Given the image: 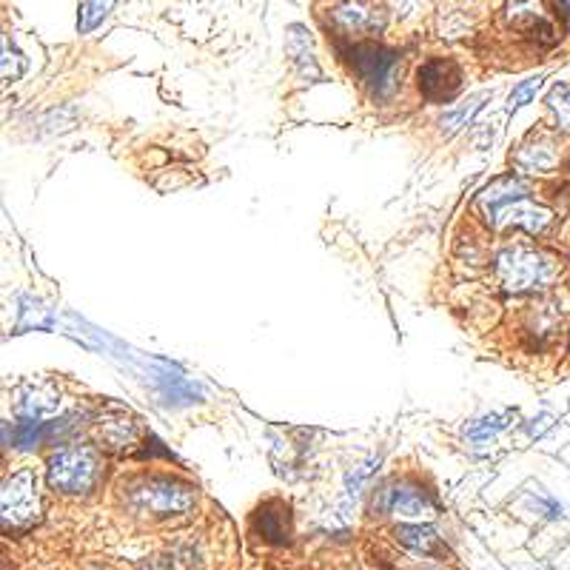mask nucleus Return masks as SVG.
<instances>
[{"label": "nucleus", "mask_w": 570, "mask_h": 570, "mask_svg": "<svg viewBox=\"0 0 570 570\" xmlns=\"http://www.w3.org/2000/svg\"><path fill=\"white\" fill-rule=\"evenodd\" d=\"M476 211L494 231L522 229L528 234H545L557 214L548 205L530 198V189L519 177H496L476 194Z\"/></svg>", "instance_id": "1"}, {"label": "nucleus", "mask_w": 570, "mask_h": 570, "mask_svg": "<svg viewBox=\"0 0 570 570\" xmlns=\"http://www.w3.org/2000/svg\"><path fill=\"white\" fill-rule=\"evenodd\" d=\"M494 272L508 294H537L562 277V260L537 245L514 243L496 254Z\"/></svg>", "instance_id": "2"}, {"label": "nucleus", "mask_w": 570, "mask_h": 570, "mask_svg": "<svg viewBox=\"0 0 570 570\" xmlns=\"http://www.w3.org/2000/svg\"><path fill=\"white\" fill-rule=\"evenodd\" d=\"M123 490L137 514H149L157 519L189 514L198 503V490L175 476H137L135 483L123 485Z\"/></svg>", "instance_id": "3"}, {"label": "nucleus", "mask_w": 570, "mask_h": 570, "mask_svg": "<svg viewBox=\"0 0 570 570\" xmlns=\"http://www.w3.org/2000/svg\"><path fill=\"white\" fill-rule=\"evenodd\" d=\"M103 460L92 445H63L49 456V485L63 496H86L97 488Z\"/></svg>", "instance_id": "4"}, {"label": "nucleus", "mask_w": 570, "mask_h": 570, "mask_svg": "<svg viewBox=\"0 0 570 570\" xmlns=\"http://www.w3.org/2000/svg\"><path fill=\"white\" fill-rule=\"evenodd\" d=\"M342 55L351 63L353 75L366 83V88L377 97V101H388V97L394 95L402 75V57L397 55L394 49L366 41L346 46L342 49Z\"/></svg>", "instance_id": "5"}, {"label": "nucleus", "mask_w": 570, "mask_h": 570, "mask_svg": "<svg viewBox=\"0 0 570 570\" xmlns=\"http://www.w3.org/2000/svg\"><path fill=\"white\" fill-rule=\"evenodd\" d=\"M503 21L510 32L539 46H553L562 41V21L548 0H508L503 9Z\"/></svg>", "instance_id": "6"}, {"label": "nucleus", "mask_w": 570, "mask_h": 570, "mask_svg": "<svg viewBox=\"0 0 570 570\" xmlns=\"http://www.w3.org/2000/svg\"><path fill=\"white\" fill-rule=\"evenodd\" d=\"M41 519V494L38 476L29 468L18 471L0 483V528L23 530Z\"/></svg>", "instance_id": "7"}, {"label": "nucleus", "mask_w": 570, "mask_h": 570, "mask_svg": "<svg viewBox=\"0 0 570 570\" xmlns=\"http://www.w3.org/2000/svg\"><path fill=\"white\" fill-rule=\"evenodd\" d=\"M373 508L382 510V514L400 516V519H411V525H425L428 519L440 514V505L431 496V490L416 483L386 485L373 499Z\"/></svg>", "instance_id": "8"}, {"label": "nucleus", "mask_w": 570, "mask_h": 570, "mask_svg": "<svg viewBox=\"0 0 570 570\" xmlns=\"http://www.w3.org/2000/svg\"><path fill=\"white\" fill-rule=\"evenodd\" d=\"M462 75L460 63L451 61V57H431L420 66L416 72V83H420V92L428 103H451L460 95Z\"/></svg>", "instance_id": "9"}, {"label": "nucleus", "mask_w": 570, "mask_h": 570, "mask_svg": "<svg viewBox=\"0 0 570 570\" xmlns=\"http://www.w3.org/2000/svg\"><path fill=\"white\" fill-rule=\"evenodd\" d=\"M61 411V391L52 382H27L14 391V416L27 422H46Z\"/></svg>", "instance_id": "10"}, {"label": "nucleus", "mask_w": 570, "mask_h": 570, "mask_svg": "<svg viewBox=\"0 0 570 570\" xmlns=\"http://www.w3.org/2000/svg\"><path fill=\"white\" fill-rule=\"evenodd\" d=\"M514 166L525 175H548L559 166V146L548 131H530L514 155Z\"/></svg>", "instance_id": "11"}, {"label": "nucleus", "mask_w": 570, "mask_h": 570, "mask_svg": "<svg viewBox=\"0 0 570 570\" xmlns=\"http://www.w3.org/2000/svg\"><path fill=\"white\" fill-rule=\"evenodd\" d=\"M97 425H101L103 445L112 451H129L140 442V425L123 408H112V414H103V420Z\"/></svg>", "instance_id": "12"}, {"label": "nucleus", "mask_w": 570, "mask_h": 570, "mask_svg": "<svg viewBox=\"0 0 570 570\" xmlns=\"http://www.w3.org/2000/svg\"><path fill=\"white\" fill-rule=\"evenodd\" d=\"M331 23L340 29L342 34H348V38H353V34H368V32H373V29L382 27V21L377 18L373 9L362 7V3H353V0L340 3V7L334 9Z\"/></svg>", "instance_id": "13"}, {"label": "nucleus", "mask_w": 570, "mask_h": 570, "mask_svg": "<svg viewBox=\"0 0 570 570\" xmlns=\"http://www.w3.org/2000/svg\"><path fill=\"white\" fill-rule=\"evenodd\" d=\"M394 537L408 550H416V553H425V557H445L448 553V548L442 545L440 534L431 525H397Z\"/></svg>", "instance_id": "14"}, {"label": "nucleus", "mask_w": 570, "mask_h": 570, "mask_svg": "<svg viewBox=\"0 0 570 570\" xmlns=\"http://www.w3.org/2000/svg\"><path fill=\"white\" fill-rule=\"evenodd\" d=\"M285 52L294 61V66L299 68V75L312 77V81H319L323 72H319L317 61H314V49H312V38L303 27H292L288 34H285Z\"/></svg>", "instance_id": "15"}, {"label": "nucleus", "mask_w": 570, "mask_h": 570, "mask_svg": "<svg viewBox=\"0 0 570 570\" xmlns=\"http://www.w3.org/2000/svg\"><path fill=\"white\" fill-rule=\"evenodd\" d=\"M516 420V411H503V414H488V416H479V420L468 422L465 425V442L468 445H488L494 442L496 436L505 434Z\"/></svg>", "instance_id": "16"}, {"label": "nucleus", "mask_w": 570, "mask_h": 570, "mask_svg": "<svg viewBox=\"0 0 570 570\" xmlns=\"http://www.w3.org/2000/svg\"><path fill=\"white\" fill-rule=\"evenodd\" d=\"M257 528L268 542H288V508L283 503H265L257 510Z\"/></svg>", "instance_id": "17"}, {"label": "nucleus", "mask_w": 570, "mask_h": 570, "mask_svg": "<svg viewBox=\"0 0 570 570\" xmlns=\"http://www.w3.org/2000/svg\"><path fill=\"white\" fill-rule=\"evenodd\" d=\"M488 97H490V92H483V95H474V97H468V101H465V103H460L456 109L445 112V115H442V120H440L442 135H445V137L460 135V131L465 129V126H468L471 120H474L476 112L483 109Z\"/></svg>", "instance_id": "18"}, {"label": "nucleus", "mask_w": 570, "mask_h": 570, "mask_svg": "<svg viewBox=\"0 0 570 570\" xmlns=\"http://www.w3.org/2000/svg\"><path fill=\"white\" fill-rule=\"evenodd\" d=\"M115 3L117 0H83L81 18H77V29H81V34L95 32V29L109 18Z\"/></svg>", "instance_id": "19"}, {"label": "nucleus", "mask_w": 570, "mask_h": 570, "mask_svg": "<svg viewBox=\"0 0 570 570\" xmlns=\"http://www.w3.org/2000/svg\"><path fill=\"white\" fill-rule=\"evenodd\" d=\"M548 109L557 115V126L570 131V83H557L548 95Z\"/></svg>", "instance_id": "20"}, {"label": "nucleus", "mask_w": 570, "mask_h": 570, "mask_svg": "<svg viewBox=\"0 0 570 570\" xmlns=\"http://www.w3.org/2000/svg\"><path fill=\"white\" fill-rule=\"evenodd\" d=\"M23 68H27V61L12 43H3L0 49V83H9V81H18L23 75Z\"/></svg>", "instance_id": "21"}, {"label": "nucleus", "mask_w": 570, "mask_h": 570, "mask_svg": "<svg viewBox=\"0 0 570 570\" xmlns=\"http://www.w3.org/2000/svg\"><path fill=\"white\" fill-rule=\"evenodd\" d=\"M542 81H545L542 75L528 77V81H522V83H519V86L514 88V92H510V101H508V112H510V115H516V112L522 109V106H528V103L534 101V97H537V92H539V88H542Z\"/></svg>", "instance_id": "22"}, {"label": "nucleus", "mask_w": 570, "mask_h": 570, "mask_svg": "<svg viewBox=\"0 0 570 570\" xmlns=\"http://www.w3.org/2000/svg\"><path fill=\"white\" fill-rule=\"evenodd\" d=\"M373 465H377V460H371V462H368V465H360V468H357L351 476H348V494H351V496L360 494V488H362V485H366L368 476H371Z\"/></svg>", "instance_id": "23"}, {"label": "nucleus", "mask_w": 570, "mask_h": 570, "mask_svg": "<svg viewBox=\"0 0 570 570\" xmlns=\"http://www.w3.org/2000/svg\"><path fill=\"white\" fill-rule=\"evenodd\" d=\"M550 425H553V416H539V420H534V425H530V436H539L542 431H548Z\"/></svg>", "instance_id": "24"}, {"label": "nucleus", "mask_w": 570, "mask_h": 570, "mask_svg": "<svg viewBox=\"0 0 570 570\" xmlns=\"http://www.w3.org/2000/svg\"><path fill=\"white\" fill-rule=\"evenodd\" d=\"M137 570H169V564H163L160 559H142Z\"/></svg>", "instance_id": "25"}, {"label": "nucleus", "mask_w": 570, "mask_h": 570, "mask_svg": "<svg viewBox=\"0 0 570 570\" xmlns=\"http://www.w3.org/2000/svg\"><path fill=\"white\" fill-rule=\"evenodd\" d=\"M0 445H9V428L0 422Z\"/></svg>", "instance_id": "26"}, {"label": "nucleus", "mask_w": 570, "mask_h": 570, "mask_svg": "<svg viewBox=\"0 0 570 570\" xmlns=\"http://www.w3.org/2000/svg\"><path fill=\"white\" fill-rule=\"evenodd\" d=\"M562 3H564V9H568V12H570V0H562Z\"/></svg>", "instance_id": "27"}]
</instances>
